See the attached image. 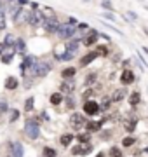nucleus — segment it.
<instances>
[{
  "label": "nucleus",
  "mask_w": 148,
  "mask_h": 157,
  "mask_svg": "<svg viewBox=\"0 0 148 157\" xmlns=\"http://www.w3.org/2000/svg\"><path fill=\"white\" fill-rule=\"evenodd\" d=\"M24 133L28 138L31 140H37L40 136V129H39V124H37V119H28L24 122Z\"/></svg>",
  "instance_id": "obj_1"
},
{
  "label": "nucleus",
  "mask_w": 148,
  "mask_h": 157,
  "mask_svg": "<svg viewBox=\"0 0 148 157\" xmlns=\"http://www.w3.org/2000/svg\"><path fill=\"white\" fill-rule=\"evenodd\" d=\"M49 70H51V65H49V63H37V65L31 68L30 75H31V77H46L47 73H49Z\"/></svg>",
  "instance_id": "obj_2"
},
{
  "label": "nucleus",
  "mask_w": 148,
  "mask_h": 157,
  "mask_svg": "<svg viewBox=\"0 0 148 157\" xmlns=\"http://www.w3.org/2000/svg\"><path fill=\"white\" fill-rule=\"evenodd\" d=\"M73 33H75V26L70 25V23H63V25H59V28H57V35L61 39H70V37H73Z\"/></svg>",
  "instance_id": "obj_3"
},
{
  "label": "nucleus",
  "mask_w": 148,
  "mask_h": 157,
  "mask_svg": "<svg viewBox=\"0 0 148 157\" xmlns=\"http://www.w3.org/2000/svg\"><path fill=\"white\" fill-rule=\"evenodd\" d=\"M70 124H72V128H75V129H82L87 122H86V119L82 117L80 113H73V115L70 117Z\"/></svg>",
  "instance_id": "obj_4"
},
{
  "label": "nucleus",
  "mask_w": 148,
  "mask_h": 157,
  "mask_svg": "<svg viewBox=\"0 0 148 157\" xmlns=\"http://www.w3.org/2000/svg\"><path fill=\"white\" fill-rule=\"evenodd\" d=\"M99 110H101V108H99V105H98L96 101H86V105H84V112H86L87 115H96Z\"/></svg>",
  "instance_id": "obj_5"
},
{
  "label": "nucleus",
  "mask_w": 148,
  "mask_h": 157,
  "mask_svg": "<svg viewBox=\"0 0 148 157\" xmlns=\"http://www.w3.org/2000/svg\"><path fill=\"white\" fill-rule=\"evenodd\" d=\"M44 28H46L47 32H57V28H59V23H57L56 17H47L46 23H44Z\"/></svg>",
  "instance_id": "obj_6"
},
{
  "label": "nucleus",
  "mask_w": 148,
  "mask_h": 157,
  "mask_svg": "<svg viewBox=\"0 0 148 157\" xmlns=\"http://www.w3.org/2000/svg\"><path fill=\"white\" fill-rule=\"evenodd\" d=\"M73 89H75V80H73V78H66V80H63V84H61V94H63V93L70 94V93H73Z\"/></svg>",
  "instance_id": "obj_7"
},
{
  "label": "nucleus",
  "mask_w": 148,
  "mask_h": 157,
  "mask_svg": "<svg viewBox=\"0 0 148 157\" xmlns=\"http://www.w3.org/2000/svg\"><path fill=\"white\" fill-rule=\"evenodd\" d=\"M12 148H11V152H12V157H23V154H24V147H23V143L21 141H14L12 143Z\"/></svg>",
  "instance_id": "obj_8"
},
{
  "label": "nucleus",
  "mask_w": 148,
  "mask_h": 157,
  "mask_svg": "<svg viewBox=\"0 0 148 157\" xmlns=\"http://www.w3.org/2000/svg\"><path fill=\"white\" fill-rule=\"evenodd\" d=\"M120 80H122V84H132L134 82V73L131 72V70H124L122 72V75H120Z\"/></svg>",
  "instance_id": "obj_9"
},
{
  "label": "nucleus",
  "mask_w": 148,
  "mask_h": 157,
  "mask_svg": "<svg viewBox=\"0 0 148 157\" xmlns=\"http://www.w3.org/2000/svg\"><path fill=\"white\" fill-rule=\"evenodd\" d=\"M98 54H99V52H89V54H86V56H84L82 59H80V65H82V67L89 65L91 61H94V59L98 58Z\"/></svg>",
  "instance_id": "obj_10"
},
{
  "label": "nucleus",
  "mask_w": 148,
  "mask_h": 157,
  "mask_svg": "<svg viewBox=\"0 0 148 157\" xmlns=\"http://www.w3.org/2000/svg\"><path fill=\"white\" fill-rule=\"evenodd\" d=\"M96 40H98V32L96 30H91V33L86 37V40H84V44L86 45H91V44H96Z\"/></svg>",
  "instance_id": "obj_11"
},
{
  "label": "nucleus",
  "mask_w": 148,
  "mask_h": 157,
  "mask_svg": "<svg viewBox=\"0 0 148 157\" xmlns=\"http://www.w3.org/2000/svg\"><path fill=\"white\" fill-rule=\"evenodd\" d=\"M66 51H68L70 54H75L79 51V40H70V42H66Z\"/></svg>",
  "instance_id": "obj_12"
},
{
  "label": "nucleus",
  "mask_w": 148,
  "mask_h": 157,
  "mask_svg": "<svg viewBox=\"0 0 148 157\" xmlns=\"http://www.w3.org/2000/svg\"><path fill=\"white\" fill-rule=\"evenodd\" d=\"M30 16H31L30 12H26V11H21V12H19V14H17V16H16V17H14V21H16V23H21V21H28V23H30Z\"/></svg>",
  "instance_id": "obj_13"
},
{
  "label": "nucleus",
  "mask_w": 148,
  "mask_h": 157,
  "mask_svg": "<svg viewBox=\"0 0 148 157\" xmlns=\"http://www.w3.org/2000/svg\"><path fill=\"white\" fill-rule=\"evenodd\" d=\"M103 126V121H98V122H87L86 128L89 129V133H92V131H99Z\"/></svg>",
  "instance_id": "obj_14"
},
{
  "label": "nucleus",
  "mask_w": 148,
  "mask_h": 157,
  "mask_svg": "<svg viewBox=\"0 0 148 157\" xmlns=\"http://www.w3.org/2000/svg\"><path fill=\"white\" fill-rule=\"evenodd\" d=\"M139 101H141V96H139V93H132L131 96H129V103H131V107H136V105H139Z\"/></svg>",
  "instance_id": "obj_15"
},
{
  "label": "nucleus",
  "mask_w": 148,
  "mask_h": 157,
  "mask_svg": "<svg viewBox=\"0 0 148 157\" xmlns=\"http://www.w3.org/2000/svg\"><path fill=\"white\" fill-rule=\"evenodd\" d=\"M72 141H73V135H63L61 138H59V143H61L63 147H68Z\"/></svg>",
  "instance_id": "obj_16"
},
{
  "label": "nucleus",
  "mask_w": 148,
  "mask_h": 157,
  "mask_svg": "<svg viewBox=\"0 0 148 157\" xmlns=\"http://www.w3.org/2000/svg\"><path fill=\"white\" fill-rule=\"evenodd\" d=\"M75 73H77V70H75L73 67H70V68H66V70H63V78H65V80H66V78H72L75 75Z\"/></svg>",
  "instance_id": "obj_17"
},
{
  "label": "nucleus",
  "mask_w": 148,
  "mask_h": 157,
  "mask_svg": "<svg viewBox=\"0 0 148 157\" xmlns=\"http://www.w3.org/2000/svg\"><path fill=\"white\" fill-rule=\"evenodd\" d=\"M6 87L7 89H16L17 87V78L16 77H9L6 80Z\"/></svg>",
  "instance_id": "obj_18"
},
{
  "label": "nucleus",
  "mask_w": 148,
  "mask_h": 157,
  "mask_svg": "<svg viewBox=\"0 0 148 157\" xmlns=\"http://www.w3.org/2000/svg\"><path fill=\"white\" fill-rule=\"evenodd\" d=\"M136 124H138L136 119H129V122H125V131H127V133H132L134 128H136Z\"/></svg>",
  "instance_id": "obj_19"
},
{
  "label": "nucleus",
  "mask_w": 148,
  "mask_h": 157,
  "mask_svg": "<svg viewBox=\"0 0 148 157\" xmlns=\"http://www.w3.org/2000/svg\"><path fill=\"white\" fill-rule=\"evenodd\" d=\"M125 93H127L125 89H117L115 91V94H113V100L115 101H122L125 98Z\"/></svg>",
  "instance_id": "obj_20"
},
{
  "label": "nucleus",
  "mask_w": 148,
  "mask_h": 157,
  "mask_svg": "<svg viewBox=\"0 0 148 157\" xmlns=\"http://www.w3.org/2000/svg\"><path fill=\"white\" fill-rule=\"evenodd\" d=\"M61 101H63V94H61V93H54V94L51 96V103H52V105H59Z\"/></svg>",
  "instance_id": "obj_21"
},
{
  "label": "nucleus",
  "mask_w": 148,
  "mask_h": 157,
  "mask_svg": "<svg viewBox=\"0 0 148 157\" xmlns=\"http://www.w3.org/2000/svg\"><path fill=\"white\" fill-rule=\"evenodd\" d=\"M42 155H44V157H56L57 154H56V150H54L52 147H46V148H44V154H42Z\"/></svg>",
  "instance_id": "obj_22"
},
{
  "label": "nucleus",
  "mask_w": 148,
  "mask_h": 157,
  "mask_svg": "<svg viewBox=\"0 0 148 157\" xmlns=\"http://www.w3.org/2000/svg\"><path fill=\"white\" fill-rule=\"evenodd\" d=\"M16 42H17V40L14 39V35H11V33H7V35H6V40H4V44H6L7 47H11V45H12V44H16Z\"/></svg>",
  "instance_id": "obj_23"
},
{
  "label": "nucleus",
  "mask_w": 148,
  "mask_h": 157,
  "mask_svg": "<svg viewBox=\"0 0 148 157\" xmlns=\"http://www.w3.org/2000/svg\"><path fill=\"white\" fill-rule=\"evenodd\" d=\"M77 140H79L80 143H87V141H91V135H89V133H84V135H79V136H77Z\"/></svg>",
  "instance_id": "obj_24"
},
{
  "label": "nucleus",
  "mask_w": 148,
  "mask_h": 157,
  "mask_svg": "<svg viewBox=\"0 0 148 157\" xmlns=\"http://www.w3.org/2000/svg\"><path fill=\"white\" fill-rule=\"evenodd\" d=\"M33 103H35L33 98H28L26 103H24V110H26V112H31V110H33Z\"/></svg>",
  "instance_id": "obj_25"
},
{
  "label": "nucleus",
  "mask_w": 148,
  "mask_h": 157,
  "mask_svg": "<svg viewBox=\"0 0 148 157\" xmlns=\"http://www.w3.org/2000/svg\"><path fill=\"white\" fill-rule=\"evenodd\" d=\"M134 143V138L132 136H125L124 140H122V147H131Z\"/></svg>",
  "instance_id": "obj_26"
},
{
  "label": "nucleus",
  "mask_w": 148,
  "mask_h": 157,
  "mask_svg": "<svg viewBox=\"0 0 148 157\" xmlns=\"http://www.w3.org/2000/svg\"><path fill=\"white\" fill-rule=\"evenodd\" d=\"M110 155H112V157H122V150H119L117 147H112V150H110Z\"/></svg>",
  "instance_id": "obj_27"
},
{
  "label": "nucleus",
  "mask_w": 148,
  "mask_h": 157,
  "mask_svg": "<svg viewBox=\"0 0 148 157\" xmlns=\"http://www.w3.org/2000/svg\"><path fill=\"white\" fill-rule=\"evenodd\" d=\"M101 6H103V9L113 11V6H112V2H110V0H103V2H101Z\"/></svg>",
  "instance_id": "obj_28"
},
{
  "label": "nucleus",
  "mask_w": 148,
  "mask_h": 157,
  "mask_svg": "<svg viewBox=\"0 0 148 157\" xmlns=\"http://www.w3.org/2000/svg\"><path fill=\"white\" fill-rule=\"evenodd\" d=\"M16 49H17V52H24V42L23 40H17L16 42Z\"/></svg>",
  "instance_id": "obj_29"
},
{
  "label": "nucleus",
  "mask_w": 148,
  "mask_h": 157,
  "mask_svg": "<svg viewBox=\"0 0 148 157\" xmlns=\"http://www.w3.org/2000/svg\"><path fill=\"white\" fill-rule=\"evenodd\" d=\"M17 117H19V112H17V110H11V119H9V121L14 122V121H17Z\"/></svg>",
  "instance_id": "obj_30"
},
{
  "label": "nucleus",
  "mask_w": 148,
  "mask_h": 157,
  "mask_svg": "<svg viewBox=\"0 0 148 157\" xmlns=\"http://www.w3.org/2000/svg\"><path fill=\"white\" fill-rule=\"evenodd\" d=\"M11 59H12V52H9V54H4V56H2V61H4V63H11Z\"/></svg>",
  "instance_id": "obj_31"
},
{
  "label": "nucleus",
  "mask_w": 148,
  "mask_h": 157,
  "mask_svg": "<svg viewBox=\"0 0 148 157\" xmlns=\"http://www.w3.org/2000/svg\"><path fill=\"white\" fill-rule=\"evenodd\" d=\"M6 28V17H4V12H0V30Z\"/></svg>",
  "instance_id": "obj_32"
},
{
  "label": "nucleus",
  "mask_w": 148,
  "mask_h": 157,
  "mask_svg": "<svg viewBox=\"0 0 148 157\" xmlns=\"http://www.w3.org/2000/svg\"><path fill=\"white\" fill-rule=\"evenodd\" d=\"M6 110H9V107L6 105V101H0V112H6Z\"/></svg>",
  "instance_id": "obj_33"
},
{
  "label": "nucleus",
  "mask_w": 148,
  "mask_h": 157,
  "mask_svg": "<svg viewBox=\"0 0 148 157\" xmlns=\"http://www.w3.org/2000/svg\"><path fill=\"white\" fill-rule=\"evenodd\" d=\"M73 58V54H70V52H66V54H63V56H59V59H72Z\"/></svg>",
  "instance_id": "obj_34"
},
{
  "label": "nucleus",
  "mask_w": 148,
  "mask_h": 157,
  "mask_svg": "<svg viewBox=\"0 0 148 157\" xmlns=\"http://www.w3.org/2000/svg\"><path fill=\"white\" fill-rule=\"evenodd\" d=\"M108 105H110V100H105V101L101 103V107H99V108H103V110H106V108H108Z\"/></svg>",
  "instance_id": "obj_35"
},
{
  "label": "nucleus",
  "mask_w": 148,
  "mask_h": 157,
  "mask_svg": "<svg viewBox=\"0 0 148 157\" xmlns=\"http://www.w3.org/2000/svg\"><path fill=\"white\" fill-rule=\"evenodd\" d=\"M98 51H99V54H108V49H106V47H98Z\"/></svg>",
  "instance_id": "obj_36"
},
{
  "label": "nucleus",
  "mask_w": 148,
  "mask_h": 157,
  "mask_svg": "<svg viewBox=\"0 0 148 157\" xmlns=\"http://www.w3.org/2000/svg\"><path fill=\"white\" fill-rule=\"evenodd\" d=\"M6 47H7L6 44H0V54H2V56H4V52H6Z\"/></svg>",
  "instance_id": "obj_37"
},
{
  "label": "nucleus",
  "mask_w": 148,
  "mask_h": 157,
  "mask_svg": "<svg viewBox=\"0 0 148 157\" xmlns=\"http://www.w3.org/2000/svg\"><path fill=\"white\" fill-rule=\"evenodd\" d=\"M91 82H94V75H89L87 77V84H91Z\"/></svg>",
  "instance_id": "obj_38"
},
{
  "label": "nucleus",
  "mask_w": 148,
  "mask_h": 157,
  "mask_svg": "<svg viewBox=\"0 0 148 157\" xmlns=\"http://www.w3.org/2000/svg\"><path fill=\"white\" fill-rule=\"evenodd\" d=\"M105 17H108V19H115L113 14H105Z\"/></svg>",
  "instance_id": "obj_39"
},
{
  "label": "nucleus",
  "mask_w": 148,
  "mask_h": 157,
  "mask_svg": "<svg viewBox=\"0 0 148 157\" xmlns=\"http://www.w3.org/2000/svg\"><path fill=\"white\" fill-rule=\"evenodd\" d=\"M96 157H105V152H99V154H98Z\"/></svg>",
  "instance_id": "obj_40"
},
{
  "label": "nucleus",
  "mask_w": 148,
  "mask_h": 157,
  "mask_svg": "<svg viewBox=\"0 0 148 157\" xmlns=\"http://www.w3.org/2000/svg\"><path fill=\"white\" fill-rule=\"evenodd\" d=\"M0 12H6V9H4V7H2V4H0Z\"/></svg>",
  "instance_id": "obj_41"
},
{
  "label": "nucleus",
  "mask_w": 148,
  "mask_h": 157,
  "mask_svg": "<svg viewBox=\"0 0 148 157\" xmlns=\"http://www.w3.org/2000/svg\"><path fill=\"white\" fill-rule=\"evenodd\" d=\"M145 152H146V154H148V148H146V150H145Z\"/></svg>",
  "instance_id": "obj_42"
},
{
  "label": "nucleus",
  "mask_w": 148,
  "mask_h": 157,
  "mask_svg": "<svg viewBox=\"0 0 148 157\" xmlns=\"http://www.w3.org/2000/svg\"><path fill=\"white\" fill-rule=\"evenodd\" d=\"M84 2H87V0H84Z\"/></svg>",
  "instance_id": "obj_43"
}]
</instances>
